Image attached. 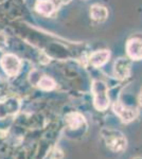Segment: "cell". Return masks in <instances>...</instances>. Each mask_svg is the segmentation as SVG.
<instances>
[{
  "instance_id": "obj_6",
  "label": "cell",
  "mask_w": 142,
  "mask_h": 159,
  "mask_svg": "<svg viewBox=\"0 0 142 159\" xmlns=\"http://www.w3.org/2000/svg\"><path fill=\"white\" fill-rule=\"evenodd\" d=\"M127 54L133 60H141L142 58V40L140 38H131L126 45Z\"/></svg>"
},
{
  "instance_id": "obj_11",
  "label": "cell",
  "mask_w": 142,
  "mask_h": 159,
  "mask_svg": "<svg viewBox=\"0 0 142 159\" xmlns=\"http://www.w3.org/2000/svg\"><path fill=\"white\" fill-rule=\"evenodd\" d=\"M38 87L44 89V90H52L53 88H55V82L51 78L44 76L38 82Z\"/></svg>"
},
{
  "instance_id": "obj_3",
  "label": "cell",
  "mask_w": 142,
  "mask_h": 159,
  "mask_svg": "<svg viewBox=\"0 0 142 159\" xmlns=\"http://www.w3.org/2000/svg\"><path fill=\"white\" fill-rule=\"evenodd\" d=\"M71 0H37L35 9L38 13L46 16H50L56 12L63 4L69 3Z\"/></svg>"
},
{
  "instance_id": "obj_7",
  "label": "cell",
  "mask_w": 142,
  "mask_h": 159,
  "mask_svg": "<svg viewBox=\"0 0 142 159\" xmlns=\"http://www.w3.org/2000/svg\"><path fill=\"white\" fill-rule=\"evenodd\" d=\"M131 71V61L127 58H119L115 63V75L123 80L127 78Z\"/></svg>"
},
{
  "instance_id": "obj_1",
  "label": "cell",
  "mask_w": 142,
  "mask_h": 159,
  "mask_svg": "<svg viewBox=\"0 0 142 159\" xmlns=\"http://www.w3.org/2000/svg\"><path fill=\"white\" fill-rule=\"evenodd\" d=\"M103 138L105 140L107 148L112 152L121 153L126 148V138L120 132L112 129H103Z\"/></svg>"
},
{
  "instance_id": "obj_4",
  "label": "cell",
  "mask_w": 142,
  "mask_h": 159,
  "mask_svg": "<svg viewBox=\"0 0 142 159\" xmlns=\"http://www.w3.org/2000/svg\"><path fill=\"white\" fill-rule=\"evenodd\" d=\"M1 66L7 75L15 76L19 72L21 61L14 54H7L1 58Z\"/></svg>"
},
{
  "instance_id": "obj_8",
  "label": "cell",
  "mask_w": 142,
  "mask_h": 159,
  "mask_svg": "<svg viewBox=\"0 0 142 159\" xmlns=\"http://www.w3.org/2000/svg\"><path fill=\"white\" fill-rule=\"evenodd\" d=\"M109 51L108 50H101L95 51L91 54L89 58V63L94 67H101L108 61L109 58Z\"/></svg>"
},
{
  "instance_id": "obj_5",
  "label": "cell",
  "mask_w": 142,
  "mask_h": 159,
  "mask_svg": "<svg viewBox=\"0 0 142 159\" xmlns=\"http://www.w3.org/2000/svg\"><path fill=\"white\" fill-rule=\"evenodd\" d=\"M113 110L120 117V119L123 122H130L137 117V109L131 108L125 105H123L121 102H116L113 105Z\"/></svg>"
},
{
  "instance_id": "obj_2",
  "label": "cell",
  "mask_w": 142,
  "mask_h": 159,
  "mask_svg": "<svg viewBox=\"0 0 142 159\" xmlns=\"http://www.w3.org/2000/svg\"><path fill=\"white\" fill-rule=\"evenodd\" d=\"M91 90L94 96V106L98 110H105L109 105L107 85L103 81H94Z\"/></svg>"
},
{
  "instance_id": "obj_9",
  "label": "cell",
  "mask_w": 142,
  "mask_h": 159,
  "mask_svg": "<svg viewBox=\"0 0 142 159\" xmlns=\"http://www.w3.org/2000/svg\"><path fill=\"white\" fill-rule=\"evenodd\" d=\"M66 124L71 129H79L85 123V118L79 112H71L65 117Z\"/></svg>"
},
{
  "instance_id": "obj_10",
  "label": "cell",
  "mask_w": 142,
  "mask_h": 159,
  "mask_svg": "<svg viewBox=\"0 0 142 159\" xmlns=\"http://www.w3.org/2000/svg\"><path fill=\"white\" fill-rule=\"evenodd\" d=\"M90 16L91 18L98 22H103L107 19L108 11L105 7L100 6V4H94L90 9Z\"/></svg>"
}]
</instances>
